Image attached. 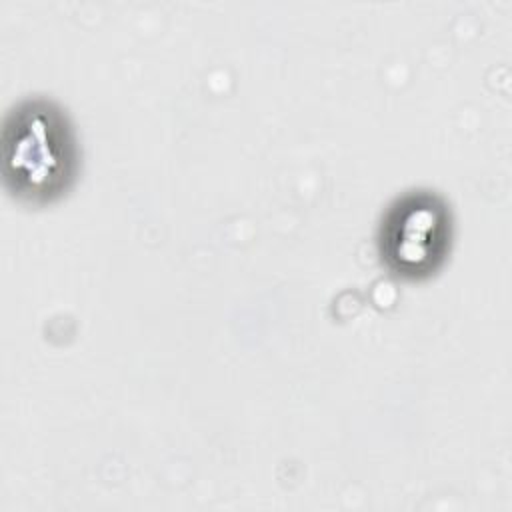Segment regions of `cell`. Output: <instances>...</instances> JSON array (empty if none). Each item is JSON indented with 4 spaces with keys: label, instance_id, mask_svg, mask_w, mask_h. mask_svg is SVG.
I'll return each mask as SVG.
<instances>
[{
    "label": "cell",
    "instance_id": "1",
    "mask_svg": "<svg viewBox=\"0 0 512 512\" xmlns=\"http://www.w3.org/2000/svg\"><path fill=\"white\" fill-rule=\"evenodd\" d=\"M80 152L66 110L52 98L30 96L14 104L2 124L0 172L10 196L44 206L76 180Z\"/></svg>",
    "mask_w": 512,
    "mask_h": 512
},
{
    "label": "cell",
    "instance_id": "2",
    "mask_svg": "<svg viewBox=\"0 0 512 512\" xmlns=\"http://www.w3.org/2000/svg\"><path fill=\"white\" fill-rule=\"evenodd\" d=\"M454 220L448 202L434 190H408L382 212L376 248L390 274L426 280L446 262Z\"/></svg>",
    "mask_w": 512,
    "mask_h": 512
}]
</instances>
